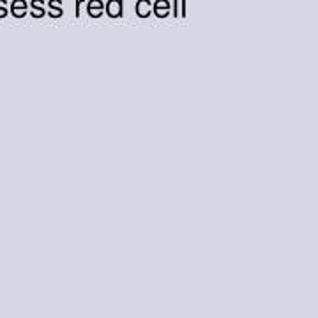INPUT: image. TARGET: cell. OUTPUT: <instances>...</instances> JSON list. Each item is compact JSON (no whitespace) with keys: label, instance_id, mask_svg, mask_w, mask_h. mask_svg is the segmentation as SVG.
<instances>
[{"label":"cell","instance_id":"6da1fadb","mask_svg":"<svg viewBox=\"0 0 318 318\" xmlns=\"http://www.w3.org/2000/svg\"><path fill=\"white\" fill-rule=\"evenodd\" d=\"M106 15H108L110 18H122L124 0H108V2H106Z\"/></svg>","mask_w":318,"mask_h":318},{"label":"cell","instance_id":"7a4b0ae2","mask_svg":"<svg viewBox=\"0 0 318 318\" xmlns=\"http://www.w3.org/2000/svg\"><path fill=\"white\" fill-rule=\"evenodd\" d=\"M170 2L168 0H155L154 4H152V13H154L157 18H167L168 15H170Z\"/></svg>","mask_w":318,"mask_h":318},{"label":"cell","instance_id":"3957f363","mask_svg":"<svg viewBox=\"0 0 318 318\" xmlns=\"http://www.w3.org/2000/svg\"><path fill=\"white\" fill-rule=\"evenodd\" d=\"M87 13L91 18H99V16L105 13V4H103V0H89Z\"/></svg>","mask_w":318,"mask_h":318},{"label":"cell","instance_id":"277c9868","mask_svg":"<svg viewBox=\"0 0 318 318\" xmlns=\"http://www.w3.org/2000/svg\"><path fill=\"white\" fill-rule=\"evenodd\" d=\"M134 11H136L138 18H148L152 15V2L150 0H138Z\"/></svg>","mask_w":318,"mask_h":318},{"label":"cell","instance_id":"5b68a950","mask_svg":"<svg viewBox=\"0 0 318 318\" xmlns=\"http://www.w3.org/2000/svg\"><path fill=\"white\" fill-rule=\"evenodd\" d=\"M11 13L15 18H23L27 15V2L25 0H15L11 4Z\"/></svg>","mask_w":318,"mask_h":318},{"label":"cell","instance_id":"8992f818","mask_svg":"<svg viewBox=\"0 0 318 318\" xmlns=\"http://www.w3.org/2000/svg\"><path fill=\"white\" fill-rule=\"evenodd\" d=\"M30 6H32V11H30L32 18H43V16L46 15V11H44L43 8V0H32Z\"/></svg>","mask_w":318,"mask_h":318},{"label":"cell","instance_id":"52a82bcc","mask_svg":"<svg viewBox=\"0 0 318 318\" xmlns=\"http://www.w3.org/2000/svg\"><path fill=\"white\" fill-rule=\"evenodd\" d=\"M50 16L51 18H60L62 16V8H60V0H50Z\"/></svg>","mask_w":318,"mask_h":318},{"label":"cell","instance_id":"ba28073f","mask_svg":"<svg viewBox=\"0 0 318 318\" xmlns=\"http://www.w3.org/2000/svg\"><path fill=\"white\" fill-rule=\"evenodd\" d=\"M188 11H186V0H179V16L181 18H186Z\"/></svg>","mask_w":318,"mask_h":318},{"label":"cell","instance_id":"9c48e42d","mask_svg":"<svg viewBox=\"0 0 318 318\" xmlns=\"http://www.w3.org/2000/svg\"><path fill=\"white\" fill-rule=\"evenodd\" d=\"M172 9V15H174V18H179V0H174L170 6Z\"/></svg>","mask_w":318,"mask_h":318},{"label":"cell","instance_id":"30bf717a","mask_svg":"<svg viewBox=\"0 0 318 318\" xmlns=\"http://www.w3.org/2000/svg\"><path fill=\"white\" fill-rule=\"evenodd\" d=\"M6 0H0V18H4V16H8V8H4Z\"/></svg>","mask_w":318,"mask_h":318},{"label":"cell","instance_id":"8fae6325","mask_svg":"<svg viewBox=\"0 0 318 318\" xmlns=\"http://www.w3.org/2000/svg\"><path fill=\"white\" fill-rule=\"evenodd\" d=\"M84 2H85V0H76V13H74L76 18H80V6L84 4Z\"/></svg>","mask_w":318,"mask_h":318}]
</instances>
